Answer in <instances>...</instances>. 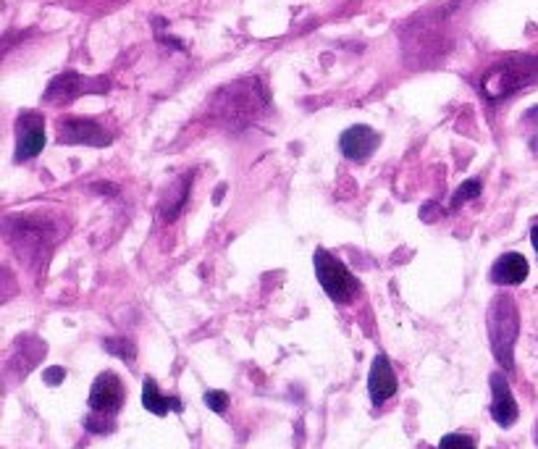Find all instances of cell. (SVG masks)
Wrapping results in <instances>:
<instances>
[{
    "mask_svg": "<svg viewBox=\"0 0 538 449\" xmlns=\"http://www.w3.org/2000/svg\"><path fill=\"white\" fill-rule=\"evenodd\" d=\"M124 405V383L121 378L111 371L100 374L92 383V391H89V410L95 415H113L119 413Z\"/></svg>",
    "mask_w": 538,
    "mask_h": 449,
    "instance_id": "277c9868",
    "label": "cell"
},
{
    "mask_svg": "<svg viewBox=\"0 0 538 449\" xmlns=\"http://www.w3.org/2000/svg\"><path fill=\"white\" fill-rule=\"evenodd\" d=\"M379 143H381L379 132H373L371 127H363V124L350 127V129L342 135V140H339L342 152H344L350 160H357V163L368 160V158L373 155V150L379 148Z\"/></svg>",
    "mask_w": 538,
    "mask_h": 449,
    "instance_id": "ba28073f",
    "label": "cell"
},
{
    "mask_svg": "<svg viewBox=\"0 0 538 449\" xmlns=\"http://www.w3.org/2000/svg\"><path fill=\"white\" fill-rule=\"evenodd\" d=\"M45 145V124L37 113H24L16 121V160L35 158Z\"/></svg>",
    "mask_w": 538,
    "mask_h": 449,
    "instance_id": "8992f818",
    "label": "cell"
},
{
    "mask_svg": "<svg viewBox=\"0 0 538 449\" xmlns=\"http://www.w3.org/2000/svg\"><path fill=\"white\" fill-rule=\"evenodd\" d=\"M531 242H534V247H536L538 252V224L534 226V231H531Z\"/></svg>",
    "mask_w": 538,
    "mask_h": 449,
    "instance_id": "ac0fdd59",
    "label": "cell"
},
{
    "mask_svg": "<svg viewBox=\"0 0 538 449\" xmlns=\"http://www.w3.org/2000/svg\"><path fill=\"white\" fill-rule=\"evenodd\" d=\"M142 405H145V410H150L153 415H168V410H176V413H181V402L176 399V397H163L160 391H158V383H155L153 378H145V383H142Z\"/></svg>",
    "mask_w": 538,
    "mask_h": 449,
    "instance_id": "7c38bea8",
    "label": "cell"
},
{
    "mask_svg": "<svg viewBox=\"0 0 538 449\" xmlns=\"http://www.w3.org/2000/svg\"><path fill=\"white\" fill-rule=\"evenodd\" d=\"M538 79V58L534 56H515L507 58L496 66H491L483 81H480V92L488 100H502L510 97L512 92L523 89L526 84L536 81Z\"/></svg>",
    "mask_w": 538,
    "mask_h": 449,
    "instance_id": "6da1fadb",
    "label": "cell"
},
{
    "mask_svg": "<svg viewBox=\"0 0 538 449\" xmlns=\"http://www.w3.org/2000/svg\"><path fill=\"white\" fill-rule=\"evenodd\" d=\"M58 143L64 145H92V148H103L111 143V137L105 135L103 127H97L95 121L87 119H64L58 124Z\"/></svg>",
    "mask_w": 538,
    "mask_h": 449,
    "instance_id": "5b68a950",
    "label": "cell"
},
{
    "mask_svg": "<svg viewBox=\"0 0 538 449\" xmlns=\"http://www.w3.org/2000/svg\"><path fill=\"white\" fill-rule=\"evenodd\" d=\"M205 405L213 410V413H227V405H229V394L221 391V389H213L205 394Z\"/></svg>",
    "mask_w": 538,
    "mask_h": 449,
    "instance_id": "2e32d148",
    "label": "cell"
},
{
    "mask_svg": "<svg viewBox=\"0 0 538 449\" xmlns=\"http://www.w3.org/2000/svg\"><path fill=\"white\" fill-rule=\"evenodd\" d=\"M423 449H426V447H423Z\"/></svg>",
    "mask_w": 538,
    "mask_h": 449,
    "instance_id": "d6986e66",
    "label": "cell"
},
{
    "mask_svg": "<svg viewBox=\"0 0 538 449\" xmlns=\"http://www.w3.org/2000/svg\"><path fill=\"white\" fill-rule=\"evenodd\" d=\"M368 391H371L373 405H384L386 399H391L396 394V375L391 371V363L386 360V355H376V360L371 366Z\"/></svg>",
    "mask_w": 538,
    "mask_h": 449,
    "instance_id": "30bf717a",
    "label": "cell"
},
{
    "mask_svg": "<svg viewBox=\"0 0 538 449\" xmlns=\"http://www.w3.org/2000/svg\"><path fill=\"white\" fill-rule=\"evenodd\" d=\"M478 195H480V182H478V179L465 182L460 190L455 192V197H452V208H460V205H465L467 200H473V197H478Z\"/></svg>",
    "mask_w": 538,
    "mask_h": 449,
    "instance_id": "4fadbf2b",
    "label": "cell"
},
{
    "mask_svg": "<svg viewBox=\"0 0 538 449\" xmlns=\"http://www.w3.org/2000/svg\"><path fill=\"white\" fill-rule=\"evenodd\" d=\"M491 279L494 284H507V287L523 284L528 279V260L520 252H507L494 263Z\"/></svg>",
    "mask_w": 538,
    "mask_h": 449,
    "instance_id": "8fae6325",
    "label": "cell"
},
{
    "mask_svg": "<svg viewBox=\"0 0 538 449\" xmlns=\"http://www.w3.org/2000/svg\"><path fill=\"white\" fill-rule=\"evenodd\" d=\"M491 391H494V402H491V418L502 426V429H510L520 410H518V402L512 397V389L507 383V378L502 374L491 375Z\"/></svg>",
    "mask_w": 538,
    "mask_h": 449,
    "instance_id": "52a82bcc",
    "label": "cell"
},
{
    "mask_svg": "<svg viewBox=\"0 0 538 449\" xmlns=\"http://www.w3.org/2000/svg\"><path fill=\"white\" fill-rule=\"evenodd\" d=\"M105 350L113 352V355H119V358H124V360H134V344L127 342V339H108Z\"/></svg>",
    "mask_w": 538,
    "mask_h": 449,
    "instance_id": "5bb4252c",
    "label": "cell"
},
{
    "mask_svg": "<svg viewBox=\"0 0 538 449\" xmlns=\"http://www.w3.org/2000/svg\"><path fill=\"white\" fill-rule=\"evenodd\" d=\"M42 378H45V383H50V386H58L64 378H66V371L64 368H58V366H53V368H48L45 374H42Z\"/></svg>",
    "mask_w": 538,
    "mask_h": 449,
    "instance_id": "e0dca14e",
    "label": "cell"
},
{
    "mask_svg": "<svg viewBox=\"0 0 538 449\" xmlns=\"http://www.w3.org/2000/svg\"><path fill=\"white\" fill-rule=\"evenodd\" d=\"M87 87H92V89L103 92V89L108 87V81H97V79H84V76L74 74V72H66V74L56 76V79L50 81V87H48V92H45V100H50V103H61V100H74V97H77V95H81V92H89Z\"/></svg>",
    "mask_w": 538,
    "mask_h": 449,
    "instance_id": "9c48e42d",
    "label": "cell"
},
{
    "mask_svg": "<svg viewBox=\"0 0 538 449\" xmlns=\"http://www.w3.org/2000/svg\"><path fill=\"white\" fill-rule=\"evenodd\" d=\"M518 307L510 298H496V302L488 310V331H491V344L496 352V360L510 371L512 368V347L518 339Z\"/></svg>",
    "mask_w": 538,
    "mask_h": 449,
    "instance_id": "7a4b0ae2",
    "label": "cell"
},
{
    "mask_svg": "<svg viewBox=\"0 0 538 449\" xmlns=\"http://www.w3.org/2000/svg\"><path fill=\"white\" fill-rule=\"evenodd\" d=\"M439 449H475V442L467 434H447L439 442Z\"/></svg>",
    "mask_w": 538,
    "mask_h": 449,
    "instance_id": "9a60e30c",
    "label": "cell"
},
{
    "mask_svg": "<svg viewBox=\"0 0 538 449\" xmlns=\"http://www.w3.org/2000/svg\"><path fill=\"white\" fill-rule=\"evenodd\" d=\"M312 263H315L318 282H320V287L326 290L328 298L336 299V302H350V299L357 295L360 284H357V279L350 274V268L339 258H334L326 250H315Z\"/></svg>",
    "mask_w": 538,
    "mask_h": 449,
    "instance_id": "3957f363",
    "label": "cell"
}]
</instances>
